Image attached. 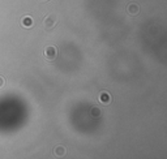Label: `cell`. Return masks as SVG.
<instances>
[{"instance_id": "cell-1", "label": "cell", "mask_w": 167, "mask_h": 159, "mask_svg": "<svg viewBox=\"0 0 167 159\" xmlns=\"http://www.w3.org/2000/svg\"><path fill=\"white\" fill-rule=\"evenodd\" d=\"M56 22H58V19H56V16H55V15H48L46 19H44V21H43V28H44V30H46V31L54 30V29H55V26H56Z\"/></svg>"}, {"instance_id": "cell-2", "label": "cell", "mask_w": 167, "mask_h": 159, "mask_svg": "<svg viewBox=\"0 0 167 159\" xmlns=\"http://www.w3.org/2000/svg\"><path fill=\"white\" fill-rule=\"evenodd\" d=\"M43 56H44V59H46L47 61L55 60L56 56H58V50H56L54 46L46 47V48H44V52H43Z\"/></svg>"}, {"instance_id": "cell-3", "label": "cell", "mask_w": 167, "mask_h": 159, "mask_svg": "<svg viewBox=\"0 0 167 159\" xmlns=\"http://www.w3.org/2000/svg\"><path fill=\"white\" fill-rule=\"evenodd\" d=\"M110 101H111V98H110V94H108V93L103 91V93L99 94V102H101L102 104H108Z\"/></svg>"}, {"instance_id": "cell-4", "label": "cell", "mask_w": 167, "mask_h": 159, "mask_svg": "<svg viewBox=\"0 0 167 159\" xmlns=\"http://www.w3.org/2000/svg\"><path fill=\"white\" fill-rule=\"evenodd\" d=\"M139 5L137 4H129L128 5V8H127V12H128V15H131V16H136L137 13H139Z\"/></svg>"}, {"instance_id": "cell-5", "label": "cell", "mask_w": 167, "mask_h": 159, "mask_svg": "<svg viewBox=\"0 0 167 159\" xmlns=\"http://www.w3.org/2000/svg\"><path fill=\"white\" fill-rule=\"evenodd\" d=\"M21 25H22V26H25V28H30V26H33V19H31V17H29V16H26V17H24V19H22Z\"/></svg>"}, {"instance_id": "cell-6", "label": "cell", "mask_w": 167, "mask_h": 159, "mask_svg": "<svg viewBox=\"0 0 167 159\" xmlns=\"http://www.w3.org/2000/svg\"><path fill=\"white\" fill-rule=\"evenodd\" d=\"M55 154H56V155H59V156L64 155V154H65V149H64L63 146H58V147H55Z\"/></svg>"}, {"instance_id": "cell-7", "label": "cell", "mask_w": 167, "mask_h": 159, "mask_svg": "<svg viewBox=\"0 0 167 159\" xmlns=\"http://www.w3.org/2000/svg\"><path fill=\"white\" fill-rule=\"evenodd\" d=\"M93 115H95V116H98V115H99V110H98V108H94V110H93Z\"/></svg>"}, {"instance_id": "cell-8", "label": "cell", "mask_w": 167, "mask_h": 159, "mask_svg": "<svg viewBox=\"0 0 167 159\" xmlns=\"http://www.w3.org/2000/svg\"><path fill=\"white\" fill-rule=\"evenodd\" d=\"M4 83H5V82H4V78H3V77H0V87H3Z\"/></svg>"}, {"instance_id": "cell-9", "label": "cell", "mask_w": 167, "mask_h": 159, "mask_svg": "<svg viewBox=\"0 0 167 159\" xmlns=\"http://www.w3.org/2000/svg\"><path fill=\"white\" fill-rule=\"evenodd\" d=\"M42 1H46V0H42Z\"/></svg>"}]
</instances>
